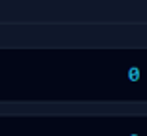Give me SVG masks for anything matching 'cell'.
Returning a JSON list of instances; mask_svg holds the SVG:
<instances>
[{"label":"cell","mask_w":147,"mask_h":136,"mask_svg":"<svg viewBox=\"0 0 147 136\" xmlns=\"http://www.w3.org/2000/svg\"><path fill=\"white\" fill-rule=\"evenodd\" d=\"M128 79H130V81H138V79H140V68L132 66V68L128 70Z\"/></svg>","instance_id":"6da1fadb"},{"label":"cell","mask_w":147,"mask_h":136,"mask_svg":"<svg viewBox=\"0 0 147 136\" xmlns=\"http://www.w3.org/2000/svg\"><path fill=\"white\" fill-rule=\"evenodd\" d=\"M132 136H138V134H132Z\"/></svg>","instance_id":"7a4b0ae2"}]
</instances>
